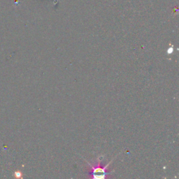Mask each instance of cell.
Wrapping results in <instances>:
<instances>
[{"instance_id":"cell-1","label":"cell","mask_w":179,"mask_h":179,"mask_svg":"<svg viewBox=\"0 0 179 179\" xmlns=\"http://www.w3.org/2000/svg\"><path fill=\"white\" fill-rule=\"evenodd\" d=\"M100 157H98L97 159V166H94V165L91 164L89 162L87 161V163L91 167V172L90 173V177L94 179H103L107 177V176L111 174L110 173L107 172V169H108V167L110 164L113 162V159L108 162V163L106 165L105 167L101 166V160H99Z\"/></svg>"},{"instance_id":"cell-3","label":"cell","mask_w":179,"mask_h":179,"mask_svg":"<svg viewBox=\"0 0 179 179\" xmlns=\"http://www.w3.org/2000/svg\"><path fill=\"white\" fill-rule=\"evenodd\" d=\"M15 175H16V177H21V175H22V173H21V172H16V173H15Z\"/></svg>"},{"instance_id":"cell-2","label":"cell","mask_w":179,"mask_h":179,"mask_svg":"<svg viewBox=\"0 0 179 179\" xmlns=\"http://www.w3.org/2000/svg\"><path fill=\"white\" fill-rule=\"evenodd\" d=\"M173 52V48L171 47V48H168V50H167L168 54H172Z\"/></svg>"}]
</instances>
